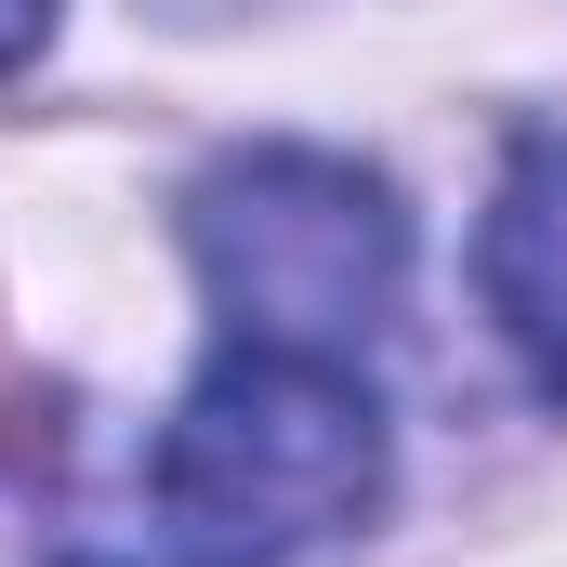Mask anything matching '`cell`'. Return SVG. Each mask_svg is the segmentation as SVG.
I'll list each match as a JSON object with an SVG mask.
<instances>
[{
	"instance_id": "cell-1",
	"label": "cell",
	"mask_w": 567,
	"mask_h": 567,
	"mask_svg": "<svg viewBox=\"0 0 567 567\" xmlns=\"http://www.w3.org/2000/svg\"><path fill=\"white\" fill-rule=\"evenodd\" d=\"M383 502V396L357 357L225 343L158 435L145 528L172 567H290Z\"/></svg>"
},
{
	"instance_id": "cell-2",
	"label": "cell",
	"mask_w": 567,
	"mask_h": 567,
	"mask_svg": "<svg viewBox=\"0 0 567 567\" xmlns=\"http://www.w3.org/2000/svg\"><path fill=\"white\" fill-rule=\"evenodd\" d=\"M185 251L225 303V343L357 357L410 290V212L383 172H357L330 145H251V158L198 172Z\"/></svg>"
},
{
	"instance_id": "cell-3",
	"label": "cell",
	"mask_w": 567,
	"mask_h": 567,
	"mask_svg": "<svg viewBox=\"0 0 567 567\" xmlns=\"http://www.w3.org/2000/svg\"><path fill=\"white\" fill-rule=\"evenodd\" d=\"M475 290H488L502 343L528 357V383L567 396V145H515V172L475 225Z\"/></svg>"
},
{
	"instance_id": "cell-4",
	"label": "cell",
	"mask_w": 567,
	"mask_h": 567,
	"mask_svg": "<svg viewBox=\"0 0 567 567\" xmlns=\"http://www.w3.org/2000/svg\"><path fill=\"white\" fill-rule=\"evenodd\" d=\"M40 40H53V0H0V66H27Z\"/></svg>"
}]
</instances>
